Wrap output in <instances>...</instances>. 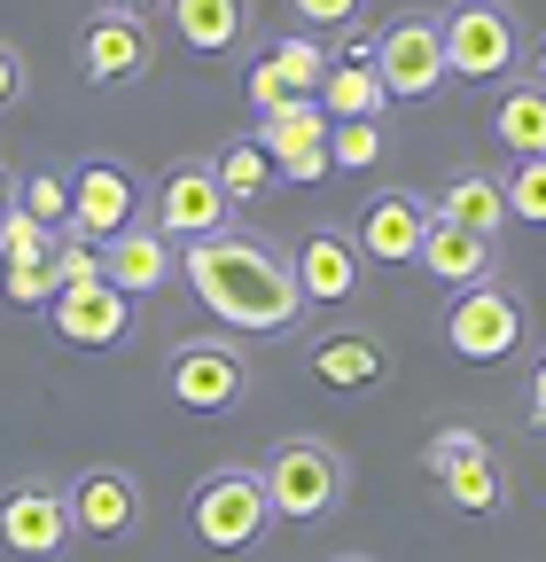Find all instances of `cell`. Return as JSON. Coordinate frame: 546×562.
Segmentation results:
<instances>
[{"label": "cell", "mask_w": 546, "mask_h": 562, "mask_svg": "<svg viewBox=\"0 0 546 562\" xmlns=\"http://www.w3.org/2000/svg\"><path fill=\"white\" fill-rule=\"evenodd\" d=\"M62 501H71L79 539H141V524H149V484L117 461H87L62 484Z\"/></svg>", "instance_id": "ba28073f"}, {"label": "cell", "mask_w": 546, "mask_h": 562, "mask_svg": "<svg viewBox=\"0 0 546 562\" xmlns=\"http://www.w3.org/2000/svg\"><path fill=\"white\" fill-rule=\"evenodd\" d=\"M227 220H235V203L219 195V172L203 165V157H180L172 172H157V188H149V227H164L180 250L203 243V235H219Z\"/></svg>", "instance_id": "30bf717a"}, {"label": "cell", "mask_w": 546, "mask_h": 562, "mask_svg": "<svg viewBox=\"0 0 546 562\" xmlns=\"http://www.w3.org/2000/svg\"><path fill=\"white\" fill-rule=\"evenodd\" d=\"M0 539H9V554L24 562H62L79 547V524H71V501H62L55 476H16L9 501H0Z\"/></svg>", "instance_id": "9c48e42d"}, {"label": "cell", "mask_w": 546, "mask_h": 562, "mask_svg": "<svg viewBox=\"0 0 546 562\" xmlns=\"http://www.w3.org/2000/svg\"><path fill=\"white\" fill-rule=\"evenodd\" d=\"M328 40L320 32H289V40H273V70H282V79H289V94H320V79H328Z\"/></svg>", "instance_id": "83f0119b"}, {"label": "cell", "mask_w": 546, "mask_h": 562, "mask_svg": "<svg viewBox=\"0 0 546 562\" xmlns=\"http://www.w3.org/2000/svg\"><path fill=\"white\" fill-rule=\"evenodd\" d=\"M102 281L117 297H157V290H172L180 281V243L164 235V227H149V220H125L110 243H102Z\"/></svg>", "instance_id": "4fadbf2b"}, {"label": "cell", "mask_w": 546, "mask_h": 562, "mask_svg": "<svg viewBox=\"0 0 546 562\" xmlns=\"http://www.w3.org/2000/svg\"><path fill=\"white\" fill-rule=\"evenodd\" d=\"M9 211H16V165L0 157V220H9Z\"/></svg>", "instance_id": "f35d334b"}, {"label": "cell", "mask_w": 546, "mask_h": 562, "mask_svg": "<svg viewBox=\"0 0 546 562\" xmlns=\"http://www.w3.org/2000/svg\"><path fill=\"white\" fill-rule=\"evenodd\" d=\"M437 492H445L460 516H500V508H508V469H500V453H476V461L445 469Z\"/></svg>", "instance_id": "cb8c5ba5"}, {"label": "cell", "mask_w": 546, "mask_h": 562, "mask_svg": "<svg viewBox=\"0 0 546 562\" xmlns=\"http://www.w3.org/2000/svg\"><path fill=\"white\" fill-rule=\"evenodd\" d=\"M289 273H297L305 305H352L360 281H367V258H360V243H352L344 227H312V235L297 243Z\"/></svg>", "instance_id": "2e32d148"}, {"label": "cell", "mask_w": 546, "mask_h": 562, "mask_svg": "<svg viewBox=\"0 0 546 562\" xmlns=\"http://www.w3.org/2000/svg\"><path fill=\"white\" fill-rule=\"evenodd\" d=\"M437 32H445V79H468V87L515 79L531 55L523 16L508 0H453V9H437Z\"/></svg>", "instance_id": "3957f363"}, {"label": "cell", "mask_w": 546, "mask_h": 562, "mask_svg": "<svg viewBox=\"0 0 546 562\" xmlns=\"http://www.w3.org/2000/svg\"><path fill=\"white\" fill-rule=\"evenodd\" d=\"M250 140L273 157V172L297 180V188H312V180L335 172V165H328V110H320L312 94H297V102H282V110H265Z\"/></svg>", "instance_id": "7c38bea8"}, {"label": "cell", "mask_w": 546, "mask_h": 562, "mask_svg": "<svg viewBox=\"0 0 546 562\" xmlns=\"http://www.w3.org/2000/svg\"><path fill=\"white\" fill-rule=\"evenodd\" d=\"M305 368L328 391H375V383H390V344L367 328H328V336H312Z\"/></svg>", "instance_id": "e0dca14e"}, {"label": "cell", "mask_w": 546, "mask_h": 562, "mask_svg": "<svg viewBox=\"0 0 546 562\" xmlns=\"http://www.w3.org/2000/svg\"><path fill=\"white\" fill-rule=\"evenodd\" d=\"M430 211H437V220H453V227H476V235L500 243V227H508V188H500L492 165H460V172H445V188H437Z\"/></svg>", "instance_id": "7402d4cb"}, {"label": "cell", "mask_w": 546, "mask_h": 562, "mask_svg": "<svg viewBox=\"0 0 546 562\" xmlns=\"http://www.w3.org/2000/svg\"><path fill=\"white\" fill-rule=\"evenodd\" d=\"M16 211L62 235V227H71V172H55V165H39V172H16Z\"/></svg>", "instance_id": "4316f807"}, {"label": "cell", "mask_w": 546, "mask_h": 562, "mask_svg": "<svg viewBox=\"0 0 546 562\" xmlns=\"http://www.w3.org/2000/svg\"><path fill=\"white\" fill-rule=\"evenodd\" d=\"M24 79H32V70H24V47L0 40V110H16V102H24Z\"/></svg>", "instance_id": "d590c367"}, {"label": "cell", "mask_w": 546, "mask_h": 562, "mask_svg": "<svg viewBox=\"0 0 546 562\" xmlns=\"http://www.w3.org/2000/svg\"><path fill=\"white\" fill-rule=\"evenodd\" d=\"M47 321H55V336H62V344H79V351H110V344H125V336H133V297H117L110 281H94V290H62V297L47 305Z\"/></svg>", "instance_id": "ac0fdd59"}, {"label": "cell", "mask_w": 546, "mask_h": 562, "mask_svg": "<svg viewBox=\"0 0 546 562\" xmlns=\"http://www.w3.org/2000/svg\"><path fill=\"white\" fill-rule=\"evenodd\" d=\"M157 70V32L149 16H117V9H94L79 24V79L87 87H133V79H149Z\"/></svg>", "instance_id": "8fae6325"}, {"label": "cell", "mask_w": 546, "mask_h": 562, "mask_svg": "<svg viewBox=\"0 0 546 562\" xmlns=\"http://www.w3.org/2000/svg\"><path fill=\"white\" fill-rule=\"evenodd\" d=\"M383 149H390L383 117H328V165L335 172H367V165H383Z\"/></svg>", "instance_id": "484cf974"}, {"label": "cell", "mask_w": 546, "mask_h": 562, "mask_svg": "<svg viewBox=\"0 0 546 562\" xmlns=\"http://www.w3.org/2000/svg\"><path fill=\"white\" fill-rule=\"evenodd\" d=\"M500 188H508V220L546 227V157H515V165L500 172Z\"/></svg>", "instance_id": "f1b7e54d"}, {"label": "cell", "mask_w": 546, "mask_h": 562, "mask_svg": "<svg viewBox=\"0 0 546 562\" xmlns=\"http://www.w3.org/2000/svg\"><path fill=\"white\" fill-rule=\"evenodd\" d=\"M0 290H9V305H24V313H47L55 305V266L47 258H24V266L0 273Z\"/></svg>", "instance_id": "d6a6232c"}, {"label": "cell", "mask_w": 546, "mask_h": 562, "mask_svg": "<svg viewBox=\"0 0 546 562\" xmlns=\"http://www.w3.org/2000/svg\"><path fill=\"white\" fill-rule=\"evenodd\" d=\"M94 9H117V16H164L172 0H94Z\"/></svg>", "instance_id": "74e56055"}, {"label": "cell", "mask_w": 546, "mask_h": 562, "mask_svg": "<svg viewBox=\"0 0 546 562\" xmlns=\"http://www.w3.org/2000/svg\"><path fill=\"white\" fill-rule=\"evenodd\" d=\"M47 266H55V297L62 290H94V281H102V243L94 235H62Z\"/></svg>", "instance_id": "f546056e"}, {"label": "cell", "mask_w": 546, "mask_h": 562, "mask_svg": "<svg viewBox=\"0 0 546 562\" xmlns=\"http://www.w3.org/2000/svg\"><path fill=\"white\" fill-rule=\"evenodd\" d=\"M242 94H250V110H258V117H265V110H282V102H297V94H289V79H282V70H273L265 55L250 63V79H242Z\"/></svg>", "instance_id": "e575fe53"}, {"label": "cell", "mask_w": 546, "mask_h": 562, "mask_svg": "<svg viewBox=\"0 0 546 562\" xmlns=\"http://www.w3.org/2000/svg\"><path fill=\"white\" fill-rule=\"evenodd\" d=\"M187 524H195V539L212 547V554H242V547H258L265 524H273L265 484H258V461H219L212 476L195 484Z\"/></svg>", "instance_id": "277c9868"}, {"label": "cell", "mask_w": 546, "mask_h": 562, "mask_svg": "<svg viewBox=\"0 0 546 562\" xmlns=\"http://www.w3.org/2000/svg\"><path fill=\"white\" fill-rule=\"evenodd\" d=\"M164 391L187 414H227L250 391V351L235 336H180L172 360H164Z\"/></svg>", "instance_id": "8992f818"}, {"label": "cell", "mask_w": 546, "mask_h": 562, "mask_svg": "<svg viewBox=\"0 0 546 562\" xmlns=\"http://www.w3.org/2000/svg\"><path fill=\"white\" fill-rule=\"evenodd\" d=\"M531 79H546V40H538V47H531Z\"/></svg>", "instance_id": "ab89813d"}, {"label": "cell", "mask_w": 546, "mask_h": 562, "mask_svg": "<svg viewBox=\"0 0 546 562\" xmlns=\"http://www.w3.org/2000/svg\"><path fill=\"white\" fill-rule=\"evenodd\" d=\"M492 140L508 157H546V79H500Z\"/></svg>", "instance_id": "603a6c76"}, {"label": "cell", "mask_w": 546, "mask_h": 562, "mask_svg": "<svg viewBox=\"0 0 546 562\" xmlns=\"http://www.w3.org/2000/svg\"><path fill=\"white\" fill-rule=\"evenodd\" d=\"M375 70H383V87L390 102H430L445 87V32H437V9H406L390 16L375 40H367Z\"/></svg>", "instance_id": "52a82bcc"}, {"label": "cell", "mask_w": 546, "mask_h": 562, "mask_svg": "<svg viewBox=\"0 0 546 562\" xmlns=\"http://www.w3.org/2000/svg\"><path fill=\"white\" fill-rule=\"evenodd\" d=\"M289 9H297V16L328 40V32H352V24L367 16V0H289Z\"/></svg>", "instance_id": "836d02e7"}, {"label": "cell", "mask_w": 546, "mask_h": 562, "mask_svg": "<svg viewBox=\"0 0 546 562\" xmlns=\"http://www.w3.org/2000/svg\"><path fill=\"white\" fill-rule=\"evenodd\" d=\"M212 172H219V195H227V203H258L273 180H282V172H273V157L258 149L250 133H242V140H227V149L212 157Z\"/></svg>", "instance_id": "d4e9b609"}, {"label": "cell", "mask_w": 546, "mask_h": 562, "mask_svg": "<svg viewBox=\"0 0 546 562\" xmlns=\"http://www.w3.org/2000/svg\"><path fill=\"white\" fill-rule=\"evenodd\" d=\"M476 453H492V438H485V430H468V422H453V430H437V438L422 446V469L445 476V469H460V461H476Z\"/></svg>", "instance_id": "1f68e13d"}, {"label": "cell", "mask_w": 546, "mask_h": 562, "mask_svg": "<svg viewBox=\"0 0 546 562\" xmlns=\"http://www.w3.org/2000/svg\"><path fill=\"white\" fill-rule=\"evenodd\" d=\"M523 336H531V313H523V297L508 290L500 273L476 281V290H453V305H445V344L460 351V360L500 368V360H515V351H523Z\"/></svg>", "instance_id": "5b68a950"}, {"label": "cell", "mask_w": 546, "mask_h": 562, "mask_svg": "<svg viewBox=\"0 0 546 562\" xmlns=\"http://www.w3.org/2000/svg\"><path fill=\"white\" fill-rule=\"evenodd\" d=\"M258 484H265V508H273V524H320V516H335V508H344L352 469H344V453H335L328 438L289 430V438H273V446H265Z\"/></svg>", "instance_id": "7a4b0ae2"}, {"label": "cell", "mask_w": 546, "mask_h": 562, "mask_svg": "<svg viewBox=\"0 0 546 562\" xmlns=\"http://www.w3.org/2000/svg\"><path fill=\"white\" fill-rule=\"evenodd\" d=\"M164 16H172L180 47H195V55H242L258 32V0H172Z\"/></svg>", "instance_id": "ffe728a7"}, {"label": "cell", "mask_w": 546, "mask_h": 562, "mask_svg": "<svg viewBox=\"0 0 546 562\" xmlns=\"http://www.w3.org/2000/svg\"><path fill=\"white\" fill-rule=\"evenodd\" d=\"M125 220H141V180H133L117 157H87V165L71 172V227H62V235L110 243Z\"/></svg>", "instance_id": "5bb4252c"}, {"label": "cell", "mask_w": 546, "mask_h": 562, "mask_svg": "<svg viewBox=\"0 0 546 562\" xmlns=\"http://www.w3.org/2000/svg\"><path fill=\"white\" fill-rule=\"evenodd\" d=\"M523 414H531V430H546V351L531 360V383H523Z\"/></svg>", "instance_id": "8d00e7d4"}, {"label": "cell", "mask_w": 546, "mask_h": 562, "mask_svg": "<svg viewBox=\"0 0 546 562\" xmlns=\"http://www.w3.org/2000/svg\"><path fill=\"white\" fill-rule=\"evenodd\" d=\"M55 227H39V220H24V211H9L0 220V266H24V258H55Z\"/></svg>", "instance_id": "4dcf8cb0"}, {"label": "cell", "mask_w": 546, "mask_h": 562, "mask_svg": "<svg viewBox=\"0 0 546 562\" xmlns=\"http://www.w3.org/2000/svg\"><path fill=\"white\" fill-rule=\"evenodd\" d=\"M180 273H187V290L212 305L235 336H282L305 313V290H297L289 258L273 250L265 235H242V227H219V235L187 243Z\"/></svg>", "instance_id": "6da1fadb"}, {"label": "cell", "mask_w": 546, "mask_h": 562, "mask_svg": "<svg viewBox=\"0 0 546 562\" xmlns=\"http://www.w3.org/2000/svg\"><path fill=\"white\" fill-rule=\"evenodd\" d=\"M335 562H367V554H335Z\"/></svg>", "instance_id": "60d3db41"}, {"label": "cell", "mask_w": 546, "mask_h": 562, "mask_svg": "<svg viewBox=\"0 0 546 562\" xmlns=\"http://www.w3.org/2000/svg\"><path fill=\"white\" fill-rule=\"evenodd\" d=\"M430 281H445V290H476V281H492L500 273V243L492 235H476V227H453L430 211V235H422V258H414Z\"/></svg>", "instance_id": "d6986e66"}, {"label": "cell", "mask_w": 546, "mask_h": 562, "mask_svg": "<svg viewBox=\"0 0 546 562\" xmlns=\"http://www.w3.org/2000/svg\"><path fill=\"white\" fill-rule=\"evenodd\" d=\"M312 102H320L328 117H383V110H390V87H383L367 40H344V47L328 55V79H320Z\"/></svg>", "instance_id": "44dd1931"}, {"label": "cell", "mask_w": 546, "mask_h": 562, "mask_svg": "<svg viewBox=\"0 0 546 562\" xmlns=\"http://www.w3.org/2000/svg\"><path fill=\"white\" fill-rule=\"evenodd\" d=\"M422 235H430V203H422L414 188L367 195L360 227H352V243H360L367 266H414V258H422Z\"/></svg>", "instance_id": "9a60e30c"}]
</instances>
